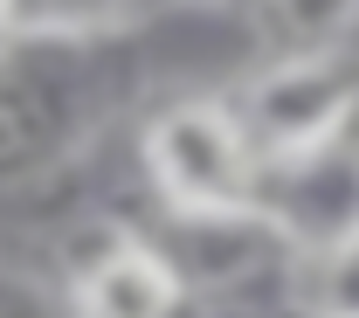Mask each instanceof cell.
<instances>
[{
	"label": "cell",
	"instance_id": "cell-4",
	"mask_svg": "<svg viewBox=\"0 0 359 318\" xmlns=\"http://www.w3.org/2000/svg\"><path fill=\"white\" fill-rule=\"evenodd\" d=\"M62 305H69V318H180L187 312L173 270L159 263V249L145 235H132V228L90 270H76L62 284Z\"/></svg>",
	"mask_w": 359,
	"mask_h": 318
},
{
	"label": "cell",
	"instance_id": "cell-5",
	"mask_svg": "<svg viewBox=\"0 0 359 318\" xmlns=\"http://www.w3.org/2000/svg\"><path fill=\"white\" fill-rule=\"evenodd\" d=\"M297 318H359V228L297 263Z\"/></svg>",
	"mask_w": 359,
	"mask_h": 318
},
{
	"label": "cell",
	"instance_id": "cell-6",
	"mask_svg": "<svg viewBox=\"0 0 359 318\" xmlns=\"http://www.w3.org/2000/svg\"><path fill=\"white\" fill-rule=\"evenodd\" d=\"M0 318H69V305H62V291H48L42 277L0 263Z\"/></svg>",
	"mask_w": 359,
	"mask_h": 318
},
{
	"label": "cell",
	"instance_id": "cell-1",
	"mask_svg": "<svg viewBox=\"0 0 359 318\" xmlns=\"http://www.w3.org/2000/svg\"><path fill=\"white\" fill-rule=\"evenodd\" d=\"M138 166L166 215H242L256 208V180H263L222 91L166 97L138 132Z\"/></svg>",
	"mask_w": 359,
	"mask_h": 318
},
{
	"label": "cell",
	"instance_id": "cell-3",
	"mask_svg": "<svg viewBox=\"0 0 359 318\" xmlns=\"http://www.w3.org/2000/svg\"><path fill=\"white\" fill-rule=\"evenodd\" d=\"M256 215L297 249V263L332 249L339 235H353L359 228V132L332 138L325 152H304L290 166H263Z\"/></svg>",
	"mask_w": 359,
	"mask_h": 318
},
{
	"label": "cell",
	"instance_id": "cell-2",
	"mask_svg": "<svg viewBox=\"0 0 359 318\" xmlns=\"http://www.w3.org/2000/svg\"><path fill=\"white\" fill-rule=\"evenodd\" d=\"M235 125L249 138L256 166H290L304 152H325L332 138L359 132V55H276L228 97Z\"/></svg>",
	"mask_w": 359,
	"mask_h": 318
}]
</instances>
